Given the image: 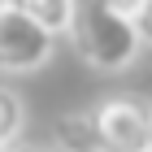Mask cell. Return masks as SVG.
<instances>
[{
	"instance_id": "1",
	"label": "cell",
	"mask_w": 152,
	"mask_h": 152,
	"mask_svg": "<svg viewBox=\"0 0 152 152\" xmlns=\"http://www.w3.org/2000/svg\"><path fill=\"white\" fill-rule=\"evenodd\" d=\"M70 44L91 70L100 74H122L130 70L143 52V39L130 18V0H83L74 4V26Z\"/></svg>"
},
{
	"instance_id": "2",
	"label": "cell",
	"mask_w": 152,
	"mask_h": 152,
	"mask_svg": "<svg viewBox=\"0 0 152 152\" xmlns=\"http://www.w3.org/2000/svg\"><path fill=\"white\" fill-rule=\"evenodd\" d=\"M52 52H57V35H48L22 4H9L0 13V74L44 70Z\"/></svg>"
},
{
	"instance_id": "3",
	"label": "cell",
	"mask_w": 152,
	"mask_h": 152,
	"mask_svg": "<svg viewBox=\"0 0 152 152\" xmlns=\"http://www.w3.org/2000/svg\"><path fill=\"white\" fill-rule=\"evenodd\" d=\"M96 126L104 152H148L152 104H143L139 96H109L96 104Z\"/></svg>"
},
{
	"instance_id": "4",
	"label": "cell",
	"mask_w": 152,
	"mask_h": 152,
	"mask_svg": "<svg viewBox=\"0 0 152 152\" xmlns=\"http://www.w3.org/2000/svg\"><path fill=\"white\" fill-rule=\"evenodd\" d=\"M52 152H104L100 126H96V109H74L52 122Z\"/></svg>"
},
{
	"instance_id": "5",
	"label": "cell",
	"mask_w": 152,
	"mask_h": 152,
	"mask_svg": "<svg viewBox=\"0 0 152 152\" xmlns=\"http://www.w3.org/2000/svg\"><path fill=\"white\" fill-rule=\"evenodd\" d=\"M22 130H26V104L22 96L0 83V152H18L22 148Z\"/></svg>"
},
{
	"instance_id": "6",
	"label": "cell",
	"mask_w": 152,
	"mask_h": 152,
	"mask_svg": "<svg viewBox=\"0 0 152 152\" xmlns=\"http://www.w3.org/2000/svg\"><path fill=\"white\" fill-rule=\"evenodd\" d=\"M31 18H35L39 26H44L48 35H70V26H74V4L70 0H18Z\"/></svg>"
},
{
	"instance_id": "7",
	"label": "cell",
	"mask_w": 152,
	"mask_h": 152,
	"mask_svg": "<svg viewBox=\"0 0 152 152\" xmlns=\"http://www.w3.org/2000/svg\"><path fill=\"white\" fill-rule=\"evenodd\" d=\"M130 18H135V31H139L143 48H152V0H135L130 4Z\"/></svg>"
},
{
	"instance_id": "8",
	"label": "cell",
	"mask_w": 152,
	"mask_h": 152,
	"mask_svg": "<svg viewBox=\"0 0 152 152\" xmlns=\"http://www.w3.org/2000/svg\"><path fill=\"white\" fill-rule=\"evenodd\" d=\"M18 152H52V148H18Z\"/></svg>"
},
{
	"instance_id": "9",
	"label": "cell",
	"mask_w": 152,
	"mask_h": 152,
	"mask_svg": "<svg viewBox=\"0 0 152 152\" xmlns=\"http://www.w3.org/2000/svg\"><path fill=\"white\" fill-rule=\"evenodd\" d=\"M148 152H152V130H148Z\"/></svg>"
},
{
	"instance_id": "10",
	"label": "cell",
	"mask_w": 152,
	"mask_h": 152,
	"mask_svg": "<svg viewBox=\"0 0 152 152\" xmlns=\"http://www.w3.org/2000/svg\"><path fill=\"white\" fill-rule=\"evenodd\" d=\"M4 9H9V4H4V0H0V13H4Z\"/></svg>"
}]
</instances>
